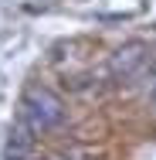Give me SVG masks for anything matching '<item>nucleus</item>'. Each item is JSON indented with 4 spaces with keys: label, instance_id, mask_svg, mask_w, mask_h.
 <instances>
[{
    "label": "nucleus",
    "instance_id": "obj_2",
    "mask_svg": "<svg viewBox=\"0 0 156 160\" xmlns=\"http://www.w3.org/2000/svg\"><path fill=\"white\" fill-rule=\"evenodd\" d=\"M146 62H149V48H146L143 41H129V44H122V48L112 55L109 68H112L116 78H132V75H139V68Z\"/></svg>",
    "mask_w": 156,
    "mask_h": 160
},
{
    "label": "nucleus",
    "instance_id": "obj_1",
    "mask_svg": "<svg viewBox=\"0 0 156 160\" xmlns=\"http://www.w3.org/2000/svg\"><path fill=\"white\" fill-rule=\"evenodd\" d=\"M24 119L31 123L34 133H44V129H54L64 123V102L51 89H41L34 85L24 92Z\"/></svg>",
    "mask_w": 156,
    "mask_h": 160
},
{
    "label": "nucleus",
    "instance_id": "obj_3",
    "mask_svg": "<svg viewBox=\"0 0 156 160\" xmlns=\"http://www.w3.org/2000/svg\"><path fill=\"white\" fill-rule=\"evenodd\" d=\"M31 123L24 119V123H17V126L10 129V140H7V157H14V160H21V157H27L31 153V147H34V140H31Z\"/></svg>",
    "mask_w": 156,
    "mask_h": 160
}]
</instances>
